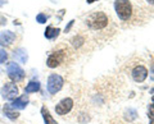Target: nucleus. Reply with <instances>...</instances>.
Returning a JSON list of instances; mask_svg holds the SVG:
<instances>
[{"label":"nucleus","mask_w":154,"mask_h":124,"mask_svg":"<svg viewBox=\"0 0 154 124\" xmlns=\"http://www.w3.org/2000/svg\"><path fill=\"white\" fill-rule=\"evenodd\" d=\"M114 9L122 21H128L132 16V5L128 0H117L114 3Z\"/></svg>","instance_id":"f03ea898"},{"label":"nucleus","mask_w":154,"mask_h":124,"mask_svg":"<svg viewBox=\"0 0 154 124\" xmlns=\"http://www.w3.org/2000/svg\"><path fill=\"white\" fill-rule=\"evenodd\" d=\"M8 58V54L5 52V50H3V49H0V64L4 63V61L7 60Z\"/></svg>","instance_id":"a211bd4d"},{"label":"nucleus","mask_w":154,"mask_h":124,"mask_svg":"<svg viewBox=\"0 0 154 124\" xmlns=\"http://www.w3.org/2000/svg\"><path fill=\"white\" fill-rule=\"evenodd\" d=\"M12 105H5L4 106V114L9 118V119H12V120H14V119H17L18 118V115L19 114L17 113V111H14V110H12Z\"/></svg>","instance_id":"4468645a"},{"label":"nucleus","mask_w":154,"mask_h":124,"mask_svg":"<svg viewBox=\"0 0 154 124\" xmlns=\"http://www.w3.org/2000/svg\"><path fill=\"white\" fill-rule=\"evenodd\" d=\"M150 77H152V79L154 81V64L152 65V69H150Z\"/></svg>","instance_id":"aec40b11"},{"label":"nucleus","mask_w":154,"mask_h":124,"mask_svg":"<svg viewBox=\"0 0 154 124\" xmlns=\"http://www.w3.org/2000/svg\"><path fill=\"white\" fill-rule=\"evenodd\" d=\"M64 81L59 74H50L48 78V91L50 93H57L58 91H60V88L63 87Z\"/></svg>","instance_id":"20e7f679"},{"label":"nucleus","mask_w":154,"mask_h":124,"mask_svg":"<svg viewBox=\"0 0 154 124\" xmlns=\"http://www.w3.org/2000/svg\"><path fill=\"white\" fill-rule=\"evenodd\" d=\"M7 3V0H0V7L3 5V4H5Z\"/></svg>","instance_id":"412c9836"},{"label":"nucleus","mask_w":154,"mask_h":124,"mask_svg":"<svg viewBox=\"0 0 154 124\" xmlns=\"http://www.w3.org/2000/svg\"><path fill=\"white\" fill-rule=\"evenodd\" d=\"M66 55H67V51L66 50L53 51L51 54L49 55L48 60H46V65L49 66V68H57V66H59L62 63H64Z\"/></svg>","instance_id":"7ed1b4c3"},{"label":"nucleus","mask_w":154,"mask_h":124,"mask_svg":"<svg viewBox=\"0 0 154 124\" xmlns=\"http://www.w3.org/2000/svg\"><path fill=\"white\" fill-rule=\"evenodd\" d=\"M46 19H48L46 16H45V14H42V13H40V14H37V16H36V21L38 23H45Z\"/></svg>","instance_id":"f3484780"},{"label":"nucleus","mask_w":154,"mask_h":124,"mask_svg":"<svg viewBox=\"0 0 154 124\" xmlns=\"http://www.w3.org/2000/svg\"><path fill=\"white\" fill-rule=\"evenodd\" d=\"M41 114H42V118H44V120H45V124H58L54 119H53L51 114L49 113V110H48L45 106L41 108Z\"/></svg>","instance_id":"f8f14e48"},{"label":"nucleus","mask_w":154,"mask_h":124,"mask_svg":"<svg viewBox=\"0 0 154 124\" xmlns=\"http://www.w3.org/2000/svg\"><path fill=\"white\" fill-rule=\"evenodd\" d=\"M27 104H28V97L26 96V95H23V96L13 100L12 108L13 109H19V110H21V109H25L27 106Z\"/></svg>","instance_id":"9d476101"},{"label":"nucleus","mask_w":154,"mask_h":124,"mask_svg":"<svg viewBox=\"0 0 154 124\" xmlns=\"http://www.w3.org/2000/svg\"><path fill=\"white\" fill-rule=\"evenodd\" d=\"M131 75L135 82H144L148 77V69L144 65H136L135 68L131 70Z\"/></svg>","instance_id":"6e6552de"},{"label":"nucleus","mask_w":154,"mask_h":124,"mask_svg":"<svg viewBox=\"0 0 154 124\" xmlns=\"http://www.w3.org/2000/svg\"><path fill=\"white\" fill-rule=\"evenodd\" d=\"M82 42H84V40L81 39L80 36H77V37H75V39L72 40V44H73V46H76V47L81 46V45H82Z\"/></svg>","instance_id":"dca6fc26"},{"label":"nucleus","mask_w":154,"mask_h":124,"mask_svg":"<svg viewBox=\"0 0 154 124\" xmlns=\"http://www.w3.org/2000/svg\"><path fill=\"white\" fill-rule=\"evenodd\" d=\"M148 117L154 119V104H152L150 106H149V109H148Z\"/></svg>","instance_id":"6ab92c4d"},{"label":"nucleus","mask_w":154,"mask_h":124,"mask_svg":"<svg viewBox=\"0 0 154 124\" xmlns=\"http://www.w3.org/2000/svg\"><path fill=\"white\" fill-rule=\"evenodd\" d=\"M14 58L16 60H18L19 63H26L27 60V52L25 49H18L16 52H14Z\"/></svg>","instance_id":"ddd939ff"},{"label":"nucleus","mask_w":154,"mask_h":124,"mask_svg":"<svg viewBox=\"0 0 154 124\" xmlns=\"http://www.w3.org/2000/svg\"><path fill=\"white\" fill-rule=\"evenodd\" d=\"M40 90V83L38 82H35V81H32V82H30L27 86H26V88H25V92L26 93H31V92H36Z\"/></svg>","instance_id":"2eb2a0df"},{"label":"nucleus","mask_w":154,"mask_h":124,"mask_svg":"<svg viewBox=\"0 0 154 124\" xmlns=\"http://www.w3.org/2000/svg\"><path fill=\"white\" fill-rule=\"evenodd\" d=\"M16 40V33L12 31H3L0 33V44L3 46H9Z\"/></svg>","instance_id":"1a4fd4ad"},{"label":"nucleus","mask_w":154,"mask_h":124,"mask_svg":"<svg viewBox=\"0 0 154 124\" xmlns=\"http://www.w3.org/2000/svg\"><path fill=\"white\" fill-rule=\"evenodd\" d=\"M152 101L154 102V95H153V97H152Z\"/></svg>","instance_id":"b1692460"},{"label":"nucleus","mask_w":154,"mask_h":124,"mask_svg":"<svg viewBox=\"0 0 154 124\" xmlns=\"http://www.w3.org/2000/svg\"><path fill=\"white\" fill-rule=\"evenodd\" d=\"M59 32H60L59 28H54V27L49 26V27H46V30H45V37L49 40H53L59 35Z\"/></svg>","instance_id":"9b49d317"},{"label":"nucleus","mask_w":154,"mask_h":124,"mask_svg":"<svg viewBox=\"0 0 154 124\" xmlns=\"http://www.w3.org/2000/svg\"><path fill=\"white\" fill-rule=\"evenodd\" d=\"M85 22H86V25H88L89 28L98 31V30H103V28H105L108 26L109 18L107 17V14L103 13V12H94L86 18Z\"/></svg>","instance_id":"f257e3e1"},{"label":"nucleus","mask_w":154,"mask_h":124,"mask_svg":"<svg viewBox=\"0 0 154 124\" xmlns=\"http://www.w3.org/2000/svg\"><path fill=\"white\" fill-rule=\"evenodd\" d=\"M8 75L13 82H21L25 78V70L17 63H11L8 65Z\"/></svg>","instance_id":"39448f33"},{"label":"nucleus","mask_w":154,"mask_h":124,"mask_svg":"<svg viewBox=\"0 0 154 124\" xmlns=\"http://www.w3.org/2000/svg\"><path fill=\"white\" fill-rule=\"evenodd\" d=\"M148 3H150V4H154V0H146Z\"/></svg>","instance_id":"4be33fe9"},{"label":"nucleus","mask_w":154,"mask_h":124,"mask_svg":"<svg viewBox=\"0 0 154 124\" xmlns=\"http://www.w3.org/2000/svg\"><path fill=\"white\" fill-rule=\"evenodd\" d=\"M149 124H154V119H152V122H150V123H149Z\"/></svg>","instance_id":"5701e85b"},{"label":"nucleus","mask_w":154,"mask_h":124,"mask_svg":"<svg viewBox=\"0 0 154 124\" xmlns=\"http://www.w3.org/2000/svg\"><path fill=\"white\" fill-rule=\"evenodd\" d=\"M18 95V87L16 86V83L13 82H8L3 86L2 88V96L5 100H14Z\"/></svg>","instance_id":"423d86ee"},{"label":"nucleus","mask_w":154,"mask_h":124,"mask_svg":"<svg viewBox=\"0 0 154 124\" xmlns=\"http://www.w3.org/2000/svg\"><path fill=\"white\" fill-rule=\"evenodd\" d=\"M72 108H73V100L67 97V99L60 100L59 104L55 106V111L59 115H66V114H68L72 110Z\"/></svg>","instance_id":"0eeeda50"}]
</instances>
